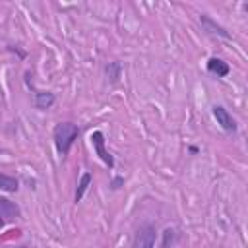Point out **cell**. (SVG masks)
<instances>
[{
    "label": "cell",
    "mask_w": 248,
    "mask_h": 248,
    "mask_svg": "<svg viewBox=\"0 0 248 248\" xmlns=\"http://www.w3.org/2000/svg\"><path fill=\"white\" fill-rule=\"evenodd\" d=\"M79 136V128L72 122H60L54 126V132H52V138H54V145H56V151L60 155H68L72 143L76 141V138Z\"/></svg>",
    "instance_id": "obj_1"
},
{
    "label": "cell",
    "mask_w": 248,
    "mask_h": 248,
    "mask_svg": "<svg viewBox=\"0 0 248 248\" xmlns=\"http://www.w3.org/2000/svg\"><path fill=\"white\" fill-rule=\"evenodd\" d=\"M153 246H155V227L143 225V227L136 232L132 248H153Z\"/></svg>",
    "instance_id": "obj_2"
},
{
    "label": "cell",
    "mask_w": 248,
    "mask_h": 248,
    "mask_svg": "<svg viewBox=\"0 0 248 248\" xmlns=\"http://www.w3.org/2000/svg\"><path fill=\"white\" fill-rule=\"evenodd\" d=\"M213 116H215L217 124H219L225 132H231V134L236 132V122H234V118L229 114V110H227L225 107L215 105V107H213Z\"/></svg>",
    "instance_id": "obj_3"
},
{
    "label": "cell",
    "mask_w": 248,
    "mask_h": 248,
    "mask_svg": "<svg viewBox=\"0 0 248 248\" xmlns=\"http://www.w3.org/2000/svg\"><path fill=\"white\" fill-rule=\"evenodd\" d=\"M91 143H93L97 155L108 165V169H112V167H114V159H112V155L105 149V136H103V132H99V130L93 132V134H91Z\"/></svg>",
    "instance_id": "obj_4"
},
{
    "label": "cell",
    "mask_w": 248,
    "mask_h": 248,
    "mask_svg": "<svg viewBox=\"0 0 248 248\" xmlns=\"http://www.w3.org/2000/svg\"><path fill=\"white\" fill-rule=\"evenodd\" d=\"M200 21H202V25L205 27V31H209V33H213V35H219V37H223V39H231V33H229L225 27H221L219 23H215L209 16H202Z\"/></svg>",
    "instance_id": "obj_5"
},
{
    "label": "cell",
    "mask_w": 248,
    "mask_h": 248,
    "mask_svg": "<svg viewBox=\"0 0 248 248\" xmlns=\"http://www.w3.org/2000/svg\"><path fill=\"white\" fill-rule=\"evenodd\" d=\"M54 103V95L50 91H35V107L41 110L50 108Z\"/></svg>",
    "instance_id": "obj_6"
},
{
    "label": "cell",
    "mask_w": 248,
    "mask_h": 248,
    "mask_svg": "<svg viewBox=\"0 0 248 248\" xmlns=\"http://www.w3.org/2000/svg\"><path fill=\"white\" fill-rule=\"evenodd\" d=\"M207 70L211 72V74H217L219 78H223V76H227L229 74V64L227 62H223L221 58H209L207 60Z\"/></svg>",
    "instance_id": "obj_7"
},
{
    "label": "cell",
    "mask_w": 248,
    "mask_h": 248,
    "mask_svg": "<svg viewBox=\"0 0 248 248\" xmlns=\"http://www.w3.org/2000/svg\"><path fill=\"white\" fill-rule=\"evenodd\" d=\"M17 188H19V182L14 176H8V174L0 172V190H4V192H17Z\"/></svg>",
    "instance_id": "obj_8"
},
{
    "label": "cell",
    "mask_w": 248,
    "mask_h": 248,
    "mask_svg": "<svg viewBox=\"0 0 248 248\" xmlns=\"http://www.w3.org/2000/svg\"><path fill=\"white\" fill-rule=\"evenodd\" d=\"M0 215H4V217H16V215H19V209L10 200L0 198Z\"/></svg>",
    "instance_id": "obj_9"
},
{
    "label": "cell",
    "mask_w": 248,
    "mask_h": 248,
    "mask_svg": "<svg viewBox=\"0 0 248 248\" xmlns=\"http://www.w3.org/2000/svg\"><path fill=\"white\" fill-rule=\"evenodd\" d=\"M89 184H91V172H83L81 178H79L78 190H76V202H79V200L83 198V194H85V190L89 188Z\"/></svg>",
    "instance_id": "obj_10"
},
{
    "label": "cell",
    "mask_w": 248,
    "mask_h": 248,
    "mask_svg": "<svg viewBox=\"0 0 248 248\" xmlns=\"http://www.w3.org/2000/svg\"><path fill=\"white\" fill-rule=\"evenodd\" d=\"M107 74H108V78H110V81L112 83H116L118 81V78H120V70H122V66H120V62H110V64H107Z\"/></svg>",
    "instance_id": "obj_11"
},
{
    "label": "cell",
    "mask_w": 248,
    "mask_h": 248,
    "mask_svg": "<svg viewBox=\"0 0 248 248\" xmlns=\"http://www.w3.org/2000/svg\"><path fill=\"white\" fill-rule=\"evenodd\" d=\"M172 240H174V231L172 229H167L163 232V244H161V248H170L172 246Z\"/></svg>",
    "instance_id": "obj_12"
},
{
    "label": "cell",
    "mask_w": 248,
    "mask_h": 248,
    "mask_svg": "<svg viewBox=\"0 0 248 248\" xmlns=\"http://www.w3.org/2000/svg\"><path fill=\"white\" fill-rule=\"evenodd\" d=\"M122 182H124V180H122L120 176H116V178L112 180V188H120V184H122Z\"/></svg>",
    "instance_id": "obj_13"
},
{
    "label": "cell",
    "mask_w": 248,
    "mask_h": 248,
    "mask_svg": "<svg viewBox=\"0 0 248 248\" xmlns=\"http://www.w3.org/2000/svg\"><path fill=\"white\" fill-rule=\"evenodd\" d=\"M2 225H4V219H2V217H0V227H2Z\"/></svg>",
    "instance_id": "obj_14"
}]
</instances>
